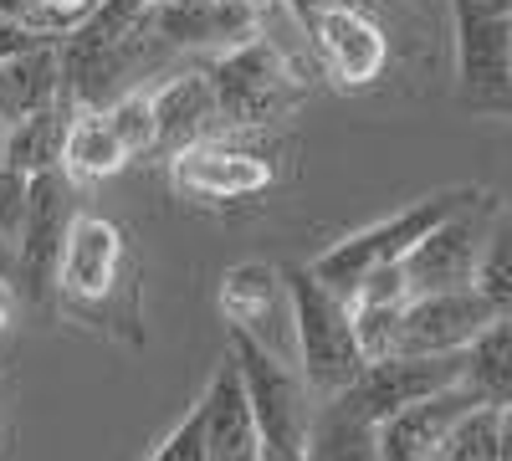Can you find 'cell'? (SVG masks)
<instances>
[{"label":"cell","mask_w":512,"mask_h":461,"mask_svg":"<svg viewBox=\"0 0 512 461\" xmlns=\"http://www.w3.org/2000/svg\"><path fill=\"white\" fill-rule=\"evenodd\" d=\"M292 292V333H297V369L318 400H333L354 390L369 354L354 323V303L338 287H328L313 262L308 267H282Z\"/></svg>","instance_id":"obj_1"},{"label":"cell","mask_w":512,"mask_h":461,"mask_svg":"<svg viewBox=\"0 0 512 461\" xmlns=\"http://www.w3.org/2000/svg\"><path fill=\"white\" fill-rule=\"evenodd\" d=\"M205 67H210V82H216L226 134L231 129H267V123L287 118L297 103L308 98V82L297 77L272 52V41H262V36L236 41V47L216 52Z\"/></svg>","instance_id":"obj_2"},{"label":"cell","mask_w":512,"mask_h":461,"mask_svg":"<svg viewBox=\"0 0 512 461\" xmlns=\"http://www.w3.org/2000/svg\"><path fill=\"white\" fill-rule=\"evenodd\" d=\"M472 195H477V190H441V195H425V200L405 205V211H395L390 221H374V226L344 236L338 246H328L323 257H313V272H318L328 287H338V292L349 298V292H354L364 277H374L379 267L405 262L410 251H415V241L431 236V231H436L451 211H461V205L472 200Z\"/></svg>","instance_id":"obj_3"},{"label":"cell","mask_w":512,"mask_h":461,"mask_svg":"<svg viewBox=\"0 0 512 461\" xmlns=\"http://www.w3.org/2000/svg\"><path fill=\"white\" fill-rule=\"evenodd\" d=\"M57 298L88 318H108L113 303L128 298V236L118 221L77 211L57 272Z\"/></svg>","instance_id":"obj_4"},{"label":"cell","mask_w":512,"mask_h":461,"mask_svg":"<svg viewBox=\"0 0 512 461\" xmlns=\"http://www.w3.org/2000/svg\"><path fill=\"white\" fill-rule=\"evenodd\" d=\"M497 200L492 195H472L451 211L431 236H420L415 251L405 257V277H410V292H456V287H477V272H482V257H487V241H492V226H497Z\"/></svg>","instance_id":"obj_5"},{"label":"cell","mask_w":512,"mask_h":461,"mask_svg":"<svg viewBox=\"0 0 512 461\" xmlns=\"http://www.w3.org/2000/svg\"><path fill=\"white\" fill-rule=\"evenodd\" d=\"M77 180L67 170H47V175H31V211L26 226L16 236V287L21 298L31 303H47L57 298V272H62V251L77 221Z\"/></svg>","instance_id":"obj_6"},{"label":"cell","mask_w":512,"mask_h":461,"mask_svg":"<svg viewBox=\"0 0 512 461\" xmlns=\"http://www.w3.org/2000/svg\"><path fill=\"white\" fill-rule=\"evenodd\" d=\"M456 82L477 108L512 113V11L497 0H451Z\"/></svg>","instance_id":"obj_7"},{"label":"cell","mask_w":512,"mask_h":461,"mask_svg":"<svg viewBox=\"0 0 512 461\" xmlns=\"http://www.w3.org/2000/svg\"><path fill=\"white\" fill-rule=\"evenodd\" d=\"M308 31H313L323 77H333L344 93L374 88L384 67H390V36L359 0H328V6L308 11Z\"/></svg>","instance_id":"obj_8"},{"label":"cell","mask_w":512,"mask_h":461,"mask_svg":"<svg viewBox=\"0 0 512 461\" xmlns=\"http://www.w3.org/2000/svg\"><path fill=\"white\" fill-rule=\"evenodd\" d=\"M169 180L185 200L200 205H231V200H251L267 195L277 185V164L256 149L226 144V139H205L190 144L180 154H169Z\"/></svg>","instance_id":"obj_9"},{"label":"cell","mask_w":512,"mask_h":461,"mask_svg":"<svg viewBox=\"0 0 512 461\" xmlns=\"http://www.w3.org/2000/svg\"><path fill=\"white\" fill-rule=\"evenodd\" d=\"M497 323V308L487 303L482 287H456V292H420L405 303L395 349L390 354H461Z\"/></svg>","instance_id":"obj_10"},{"label":"cell","mask_w":512,"mask_h":461,"mask_svg":"<svg viewBox=\"0 0 512 461\" xmlns=\"http://www.w3.org/2000/svg\"><path fill=\"white\" fill-rule=\"evenodd\" d=\"M466 364H472V349H461V354H384V359L364 364L354 390H344V395L364 415H374V421H390L395 410L461 385Z\"/></svg>","instance_id":"obj_11"},{"label":"cell","mask_w":512,"mask_h":461,"mask_svg":"<svg viewBox=\"0 0 512 461\" xmlns=\"http://www.w3.org/2000/svg\"><path fill=\"white\" fill-rule=\"evenodd\" d=\"M221 313L231 328H246L251 339H262L267 349H277L287 359V344L277 333L292 339L297 354V333H292V292H287V272L267 267V262H241L221 277Z\"/></svg>","instance_id":"obj_12"},{"label":"cell","mask_w":512,"mask_h":461,"mask_svg":"<svg viewBox=\"0 0 512 461\" xmlns=\"http://www.w3.org/2000/svg\"><path fill=\"white\" fill-rule=\"evenodd\" d=\"M200 410H205L210 461H267L262 421H256V405H251V390H246V374H241L236 354H226L221 369L210 374Z\"/></svg>","instance_id":"obj_13"},{"label":"cell","mask_w":512,"mask_h":461,"mask_svg":"<svg viewBox=\"0 0 512 461\" xmlns=\"http://www.w3.org/2000/svg\"><path fill=\"white\" fill-rule=\"evenodd\" d=\"M154 113H159V154H180L205 139H226V118L210 67H180L154 88Z\"/></svg>","instance_id":"obj_14"},{"label":"cell","mask_w":512,"mask_h":461,"mask_svg":"<svg viewBox=\"0 0 512 461\" xmlns=\"http://www.w3.org/2000/svg\"><path fill=\"white\" fill-rule=\"evenodd\" d=\"M472 405H482V395L472 385H451L431 400H415L405 410H395L390 421H379V451L384 461H436L441 441L451 436V426L461 421Z\"/></svg>","instance_id":"obj_15"},{"label":"cell","mask_w":512,"mask_h":461,"mask_svg":"<svg viewBox=\"0 0 512 461\" xmlns=\"http://www.w3.org/2000/svg\"><path fill=\"white\" fill-rule=\"evenodd\" d=\"M149 21L180 52H210V57L256 36V11L231 6V0H154Z\"/></svg>","instance_id":"obj_16"},{"label":"cell","mask_w":512,"mask_h":461,"mask_svg":"<svg viewBox=\"0 0 512 461\" xmlns=\"http://www.w3.org/2000/svg\"><path fill=\"white\" fill-rule=\"evenodd\" d=\"M134 154H128L123 134L113 129L108 108H77L72 129H67V149H62V170L77 185H103L113 175H123Z\"/></svg>","instance_id":"obj_17"},{"label":"cell","mask_w":512,"mask_h":461,"mask_svg":"<svg viewBox=\"0 0 512 461\" xmlns=\"http://www.w3.org/2000/svg\"><path fill=\"white\" fill-rule=\"evenodd\" d=\"M308 456L313 461H384V451H379V421H374V415H364L349 395L318 400Z\"/></svg>","instance_id":"obj_18"},{"label":"cell","mask_w":512,"mask_h":461,"mask_svg":"<svg viewBox=\"0 0 512 461\" xmlns=\"http://www.w3.org/2000/svg\"><path fill=\"white\" fill-rule=\"evenodd\" d=\"M67 88H62V41H47L16 62L0 67V108H6L11 123H21L26 113H41L62 103Z\"/></svg>","instance_id":"obj_19"},{"label":"cell","mask_w":512,"mask_h":461,"mask_svg":"<svg viewBox=\"0 0 512 461\" xmlns=\"http://www.w3.org/2000/svg\"><path fill=\"white\" fill-rule=\"evenodd\" d=\"M72 113L77 103H52L41 113H26L21 123H11L6 134V164L26 175H47V170H62V149H67V129H72Z\"/></svg>","instance_id":"obj_20"},{"label":"cell","mask_w":512,"mask_h":461,"mask_svg":"<svg viewBox=\"0 0 512 461\" xmlns=\"http://www.w3.org/2000/svg\"><path fill=\"white\" fill-rule=\"evenodd\" d=\"M466 385L492 405H512V318H497L482 339L472 344Z\"/></svg>","instance_id":"obj_21"},{"label":"cell","mask_w":512,"mask_h":461,"mask_svg":"<svg viewBox=\"0 0 512 461\" xmlns=\"http://www.w3.org/2000/svg\"><path fill=\"white\" fill-rule=\"evenodd\" d=\"M436 461H502V405L482 400L451 426Z\"/></svg>","instance_id":"obj_22"},{"label":"cell","mask_w":512,"mask_h":461,"mask_svg":"<svg viewBox=\"0 0 512 461\" xmlns=\"http://www.w3.org/2000/svg\"><path fill=\"white\" fill-rule=\"evenodd\" d=\"M108 118H113V129L123 134V144H128V154H134V159L159 154V113H154V93H149V88L123 93V98L108 108Z\"/></svg>","instance_id":"obj_23"},{"label":"cell","mask_w":512,"mask_h":461,"mask_svg":"<svg viewBox=\"0 0 512 461\" xmlns=\"http://www.w3.org/2000/svg\"><path fill=\"white\" fill-rule=\"evenodd\" d=\"M477 287L487 292V303L497 308V318H512V216H497V226H492Z\"/></svg>","instance_id":"obj_24"},{"label":"cell","mask_w":512,"mask_h":461,"mask_svg":"<svg viewBox=\"0 0 512 461\" xmlns=\"http://www.w3.org/2000/svg\"><path fill=\"white\" fill-rule=\"evenodd\" d=\"M26 211H31V175L16 170V164H0V231L11 241L21 236Z\"/></svg>","instance_id":"obj_25"},{"label":"cell","mask_w":512,"mask_h":461,"mask_svg":"<svg viewBox=\"0 0 512 461\" xmlns=\"http://www.w3.org/2000/svg\"><path fill=\"white\" fill-rule=\"evenodd\" d=\"M36 47H47V36H36L31 26H21L16 16L0 11V67L16 62V57H26V52H36Z\"/></svg>","instance_id":"obj_26"},{"label":"cell","mask_w":512,"mask_h":461,"mask_svg":"<svg viewBox=\"0 0 512 461\" xmlns=\"http://www.w3.org/2000/svg\"><path fill=\"white\" fill-rule=\"evenodd\" d=\"M16 313H21V287L11 277H0V344L16 333Z\"/></svg>","instance_id":"obj_27"},{"label":"cell","mask_w":512,"mask_h":461,"mask_svg":"<svg viewBox=\"0 0 512 461\" xmlns=\"http://www.w3.org/2000/svg\"><path fill=\"white\" fill-rule=\"evenodd\" d=\"M0 277H11L16 282V241L0 231Z\"/></svg>","instance_id":"obj_28"},{"label":"cell","mask_w":512,"mask_h":461,"mask_svg":"<svg viewBox=\"0 0 512 461\" xmlns=\"http://www.w3.org/2000/svg\"><path fill=\"white\" fill-rule=\"evenodd\" d=\"M502 461H512V405H502Z\"/></svg>","instance_id":"obj_29"},{"label":"cell","mask_w":512,"mask_h":461,"mask_svg":"<svg viewBox=\"0 0 512 461\" xmlns=\"http://www.w3.org/2000/svg\"><path fill=\"white\" fill-rule=\"evenodd\" d=\"M231 6H246V11H262V6H272V0H231Z\"/></svg>","instance_id":"obj_30"},{"label":"cell","mask_w":512,"mask_h":461,"mask_svg":"<svg viewBox=\"0 0 512 461\" xmlns=\"http://www.w3.org/2000/svg\"><path fill=\"white\" fill-rule=\"evenodd\" d=\"M0 164H6V139H0Z\"/></svg>","instance_id":"obj_31"},{"label":"cell","mask_w":512,"mask_h":461,"mask_svg":"<svg viewBox=\"0 0 512 461\" xmlns=\"http://www.w3.org/2000/svg\"><path fill=\"white\" fill-rule=\"evenodd\" d=\"M497 6H502V11H512V0H497Z\"/></svg>","instance_id":"obj_32"}]
</instances>
